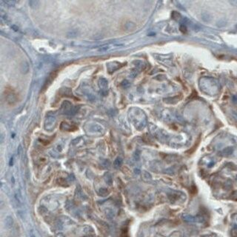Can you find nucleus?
Segmentation results:
<instances>
[{
	"label": "nucleus",
	"instance_id": "obj_1",
	"mask_svg": "<svg viewBox=\"0 0 237 237\" xmlns=\"http://www.w3.org/2000/svg\"><path fill=\"white\" fill-rule=\"evenodd\" d=\"M129 115L133 124L138 130H142L145 127L147 123V119L143 111L138 108H133L130 111Z\"/></svg>",
	"mask_w": 237,
	"mask_h": 237
},
{
	"label": "nucleus",
	"instance_id": "obj_2",
	"mask_svg": "<svg viewBox=\"0 0 237 237\" xmlns=\"http://www.w3.org/2000/svg\"><path fill=\"white\" fill-rule=\"evenodd\" d=\"M5 100L7 101V102L8 104L11 105H14V103H16L18 100V94H16V92L11 88H7L5 91Z\"/></svg>",
	"mask_w": 237,
	"mask_h": 237
},
{
	"label": "nucleus",
	"instance_id": "obj_3",
	"mask_svg": "<svg viewBox=\"0 0 237 237\" xmlns=\"http://www.w3.org/2000/svg\"><path fill=\"white\" fill-rule=\"evenodd\" d=\"M62 111L63 113L67 115H73L76 112L75 107H73V105L67 101L63 102L62 105Z\"/></svg>",
	"mask_w": 237,
	"mask_h": 237
},
{
	"label": "nucleus",
	"instance_id": "obj_4",
	"mask_svg": "<svg viewBox=\"0 0 237 237\" xmlns=\"http://www.w3.org/2000/svg\"><path fill=\"white\" fill-rule=\"evenodd\" d=\"M56 124V120L53 116H47L45 122V128L48 131L54 129Z\"/></svg>",
	"mask_w": 237,
	"mask_h": 237
},
{
	"label": "nucleus",
	"instance_id": "obj_5",
	"mask_svg": "<svg viewBox=\"0 0 237 237\" xmlns=\"http://www.w3.org/2000/svg\"><path fill=\"white\" fill-rule=\"evenodd\" d=\"M60 128L61 130H66V131H73V130H76V127L74 126V125H71L70 124L66 122H62L61 125H60Z\"/></svg>",
	"mask_w": 237,
	"mask_h": 237
},
{
	"label": "nucleus",
	"instance_id": "obj_6",
	"mask_svg": "<svg viewBox=\"0 0 237 237\" xmlns=\"http://www.w3.org/2000/svg\"><path fill=\"white\" fill-rule=\"evenodd\" d=\"M14 225V219L12 216H6V218L5 219V227L7 229H11Z\"/></svg>",
	"mask_w": 237,
	"mask_h": 237
},
{
	"label": "nucleus",
	"instance_id": "obj_7",
	"mask_svg": "<svg viewBox=\"0 0 237 237\" xmlns=\"http://www.w3.org/2000/svg\"><path fill=\"white\" fill-rule=\"evenodd\" d=\"M233 151V150L232 147H227V148H225V149L223 150L222 154L224 155V156H229V155L232 154Z\"/></svg>",
	"mask_w": 237,
	"mask_h": 237
},
{
	"label": "nucleus",
	"instance_id": "obj_8",
	"mask_svg": "<svg viewBox=\"0 0 237 237\" xmlns=\"http://www.w3.org/2000/svg\"><path fill=\"white\" fill-rule=\"evenodd\" d=\"M122 159L121 158H119V157L116 159V160L114 161V163H113V165H114V166L116 168L120 167L122 165Z\"/></svg>",
	"mask_w": 237,
	"mask_h": 237
},
{
	"label": "nucleus",
	"instance_id": "obj_9",
	"mask_svg": "<svg viewBox=\"0 0 237 237\" xmlns=\"http://www.w3.org/2000/svg\"><path fill=\"white\" fill-rule=\"evenodd\" d=\"M29 5H30V6L32 8H37L39 6V1H35V0L30 1L29 2Z\"/></svg>",
	"mask_w": 237,
	"mask_h": 237
},
{
	"label": "nucleus",
	"instance_id": "obj_10",
	"mask_svg": "<svg viewBox=\"0 0 237 237\" xmlns=\"http://www.w3.org/2000/svg\"><path fill=\"white\" fill-rule=\"evenodd\" d=\"M99 193H100V195H101V196H105L108 195L109 192H108V190L105 189V188H101L100 190H99Z\"/></svg>",
	"mask_w": 237,
	"mask_h": 237
},
{
	"label": "nucleus",
	"instance_id": "obj_11",
	"mask_svg": "<svg viewBox=\"0 0 237 237\" xmlns=\"http://www.w3.org/2000/svg\"><path fill=\"white\" fill-rule=\"evenodd\" d=\"M99 86L103 88H106L108 86V82L105 79H104V82H102V79H100L99 80Z\"/></svg>",
	"mask_w": 237,
	"mask_h": 237
},
{
	"label": "nucleus",
	"instance_id": "obj_12",
	"mask_svg": "<svg viewBox=\"0 0 237 237\" xmlns=\"http://www.w3.org/2000/svg\"><path fill=\"white\" fill-rule=\"evenodd\" d=\"M202 19L206 21V22H208L210 19V16H209V14H205L203 16H202Z\"/></svg>",
	"mask_w": 237,
	"mask_h": 237
},
{
	"label": "nucleus",
	"instance_id": "obj_13",
	"mask_svg": "<svg viewBox=\"0 0 237 237\" xmlns=\"http://www.w3.org/2000/svg\"><path fill=\"white\" fill-rule=\"evenodd\" d=\"M180 31L182 32V33H186L187 32V28H186V26H185L184 25H182L181 26H180Z\"/></svg>",
	"mask_w": 237,
	"mask_h": 237
},
{
	"label": "nucleus",
	"instance_id": "obj_14",
	"mask_svg": "<svg viewBox=\"0 0 237 237\" xmlns=\"http://www.w3.org/2000/svg\"><path fill=\"white\" fill-rule=\"evenodd\" d=\"M5 2L6 4L9 5L10 6H14V4H15V2H13V1H5Z\"/></svg>",
	"mask_w": 237,
	"mask_h": 237
},
{
	"label": "nucleus",
	"instance_id": "obj_15",
	"mask_svg": "<svg viewBox=\"0 0 237 237\" xmlns=\"http://www.w3.org/2000/svg\"><path fill=\"white\" fill-rule=\"evenodd\" d=\"M130 85V84H129V82L126 81V80H125L123 82H122V86L123 87H125V88H127V87H128Z\"/></svg>",
	"mask_w": 237,
	"mask_h": 237
},
{
	"label": "nucleus",
	"instance_id": "obj_16",
	"mask_svg": "<svg viewBox=\"0 0 237 237\" xmlns=\"http://www.w3.org/2000/svg\"><path fill=\"white\" fill-rule=\"evenodd\" d=\"M121 237H129V236H128V235H127V233L126 232H123V233H122V235H121Z\"/></svg>",
	"mask_w": 237,
	"mask_h": 237
}]
</instances>
